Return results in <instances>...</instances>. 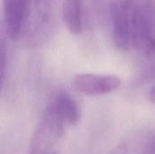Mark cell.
Masks as SVG:
<instances>
[{
  "label": "cell",
  "instance_id": "3957f363",
  "mask_svg": "<svg viewBox=\"0 0 155 154\" xmlns=\"http://www.w3.org/2000/svg\"><path fill=\"white\" fill-rule=\"evenodd\" d=\"M113 25V39L115 46L127 51L132 45L131 24L133 16V0H109Z\"/></svg>",
  "mask_w": 155,
  "mask_h": 154
},
{
  "label": "cell",
  "instance_id": "8fae6325",
  "mask_svg": "<svg viewBox=\"0 0 155 154\" xmlns=\"http://www.w3.org/2000/svg\"><path fill=\"white\" fill-rule=\"evenodd\" d=\"M144 154H155V137L150 142L149 145L147 146Z\"/></svg>",
  "mask_w": 155,
  "mask_h": 154
},
{
  "label": "cell",
  "instance_id": "52a82bcc",
  "mask_svg": "<svg viewBox=\"0 0 155 154\" xmlns=\"http://www.w3.org/2000/svg\"><path fill=\"white\" fill-rule=\"evenodd\" d=\"M48 108L64 124L74 125L80 121V109L75 101L68 94L60 93L56 95Z\"/></svg>",
  "mask_w": 155,
  "mask_h": 154
},
{
  "label": "cell",
  "instance_id": "5b68a950",
  "mask_svg": "<svg viewBox=\"0 0 155 154\" xmlns=\"http://www.w3.org/2000/svg\"><path fill=\"white\" fill-rule=\"evenodd\" d=\"M76 92L85 95H103L121 86V79L113 74H80L73 81Z\"/></svg>",
  "mask_w": 155,
  "mask_h": 154
},
{
  "label": "cell",
  "instance_id": "277c9868",
  "mask_svg": "<svg viewBox=\"0 0 155 154\" xmlns=\"http://www.w3.org/2000/svg\"><path fill=\"white\" fill-rule=\"evenodd\" d=\"M131 41L147 55H155V37L150 11L139 6L134 10L131 24Z\"/></svg>",
  "mask_w": 155,
  "mask_h": 154
},
{
  "label": "cell",
  "instance_id": "7c38bea8",
  "mask_svg": "<svg viewBox=\"0 0 155 154\" xmlns=\"http://www.w3.org/2000/svg\"><path fill=\"white\" fill-rule=\"evenodd\" d=\"M150 98H151V100L155 103V86L152 89V91L150 93Z\"/></svg>",
  "mask_w": 155,
  "mask_h": 154
},
{
  "label": "cell",
  "instance_id": "9c48e42d",
  "mask_svg": "<svg viewBox=\"0 0 155 154\" xmlns=\"http://www.w3.org/2000/svg\"><path fill=\"white\" fill-rule=\"evenodd\" d=\"M5 67H6V44L5 39L2 36H0V93L4 84Z\"/></svg>",
  "mask_w": 155,
  "mask_h": 154
},
{
  "label": "cell",
  "instance_id": "8992f818",
  "mask_svg": "<svg viewBox=\"0 0 155 154\" xmlns=\"http://www.w3.org/2000/svg\"><path fill=\"white\" fill-rule=\"evenodd\" d=\"M4 24L10 39L16 40L21 33L30 10V0H3Z\"/></svg>",
  "mask_w": 155,
  "mask_h": 154
},
{
  "label": "cell",
  "instance_id": "7a4b0ae2",
  "mask_svg": "<svg viewBox=\"0 0 155 154\" xmlns=\"http://www.w3.org/2000/svg\"><path fill=\"white\" fill-rule=\"evenodd\" d=\"M54 8V0H35L21 33L27 44H36L44 39L52 23Z\"/></svg>",
  "mask_w": 155,
  "mask_h": 154
},
{
  "label": "cell",
  "instance_id": "6da1fadb",
  "mask_svg": "<svg viewBox=\"0 0 155 154\" xmlns=\"http://www.w3.org/2000/svg\"><path fill=\"white\" fill-rule=\"evenodd\" d=\"M64 123L47 107L34 132L30 154H54V148L64 133Z\"/></svg>",
  "mask_w": 155,
  "mask_h": 154
},
{
  "label": "cell",
  "instance_id": "ba28073f",
  "mask_svg": "<svg viewBox=\"0 0 155 154\" xmlns=\"http://www.w3.org/2000/svg\"><path fill=\"white\" fill-rule=\"evenodd\" d=\"M63 21L72 34H79L83 30L82 0H64L62 6Z\"/></svg>",
  "mask_w": 155,
  "mask_h": 154
},
{
  "label": "cell",
  "instance_id": "30bf717a",
  "mask_svg": "<svg viewBox=\"0 0 155 154\" xmlns=\"http://www.w3.org/2000/svg\"><path fill=\"white\" fill-rule=\"evenodd\" d=\"M127 151H128L127 143L125 142H123V143H119L117 146H115L109 153L107 154H127Z\"/></svg>",
  "mask_w": 155,
  "mask_h": 154
}]
</instances>
